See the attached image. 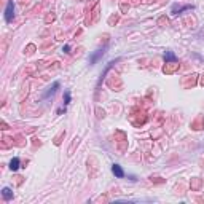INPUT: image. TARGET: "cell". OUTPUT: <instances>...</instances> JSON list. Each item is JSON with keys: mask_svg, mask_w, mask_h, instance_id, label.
Listing matches in <instances>:
<instances>
[{"mask_svg": "<svg viewBox=\"0 0 204 204\" xmlns=\"http://www.w3.org/2000/svg\"><path fill=\"white\" fill-rule=\"evenodd\" d=\"M70 102V91H65V100H64V105H67Z\"/></svg>", "mask_w": 204, "mask_h": 204, "instance_id": "9c48e42d", "label": "cell"}, {"mask_svg": "<svg viewBox=\"0 0 204 204\" xmlns=\"http://www.w3.org/2000/svg\"><path fill=\"white\" fill-rule=\"evenodd\" d=\"M59 86H61V83H59V81H54V83H53V86H51V88H48V91L43 94V99H48L49 96H53V94L56 93V89H58Z\"/></svg>", "mask_w": 204, "mask_h": 204, "instance_id": "7a4b0ae2", "label": "cell"}, {"mask_svg": "<svg viewBox=\"0 0 204 204\" xmlns=\"http://www.w3.org/2000/svg\"><path fill=\"white\" fill-rule=\"evenodd\" d=\"M13 18H14V3H13V0H10L7 3V8H5V21L11 22Z\"/></svg>", "mask_w": 204, "mask_h": 204, "instance_id": "6da1fadb", "label": "cell"}, {"mask_svg": "<svg viewBox=\"0 0 204 204\" xmlns=\"http://www.w3.org/2000/svg\"><path fill=\"white\" fill-rule=\"evenodd\" d=\"M10 169H11V171H18V169H19V158H13V160H11Z\"/></svg>", "mask_w": 204, "mask_h": 204, "instance_id": "52a82bcc", "label": "cell"}, {"mask_svg": "<svg viewBox=\"0 0 204 204\" xmlns=\"http://www.w3.org/2000/svg\"><path fill=\"white\" fill-rule=\"evenodd\" d=\"M104 53H105V48H102V49H97L96 53L89 58V64H96L97 62V59L100 58V56H104Z\"/></svg>", "mask_w": 204, "mask_h": 204, "instance_id": "3957f363", "label": "cell"}, {"mask_svg": "<svg viewBox=\"0 0 204 204\" xmlns=\"http://www.w3.org/2000/svg\"><path fill=\"white\" fill-rule=\"evenodd\" d=\"M191 8H193L191 5H186V7H177V5H174V7H172V13H174V14H177V11H179V13H182V11L191 10Z\"/></svg>", "mask_w": 204, "mask_h": 204, "instance_id": "8992f818", "label": "cell"}, {"mask_svg": "<svg viewBox=\"0 0 204 204\" xmlns=\"http://www.w3.org/2000/svg\"><path fill=\"white\" fill-rule=\"evenodd\" d=\"M2 196H3L7 201H10L11 198H13V191H11L10 188H3V190H2Z\"/></svg>", "mask_w": 204, "mask_h": 204, "instance_id": "ba28073f", "label": "cell"}, {"mask_svg": "<svg viewBox=\"0 0 204 204\" xmlns=\"http://www.w3.org/2000/svg\"><path fill=\"white\" fill-rule=\"evenodd\" d=\"M112 172L115 174L118 179H123V177H124V171L121 169L120 164H113V166H112Z\"/></svg>", "mask_w": 204, "mask_h": 204, "instance_id": "277c9868", "label": "cell"}, {"mask_svg": "<svg viewBox=\"0 0 204 204\" xmlns=\"http://www.w3.org/2000/svg\"><path fill=\"white\" fill-rule=\"evenodd\" d=\"M64 53H70V46H69V45H65V46H64Z\"/></svg>", "mask_w": 204, "mask_h": 204, "instance_id": "30bf717a", "label": "cell"}, {"mask_svg": "<svg viewBox=\"0 0 204 204\" xmlns=\"http://www.w3.org/2000/svg\"><path fill=\"white\" fill-rule=\"evenodd\" d=\"M164 61L166 62H177V56H175L172 51H166V53H164Z\"/></svg>", "mask_w": 204, "mask_h": 204, "instance_id": "5b68a950", "label": "cell"}]
</instances>
